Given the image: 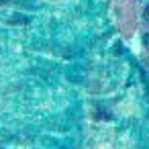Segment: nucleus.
I'll return each instance as SVG.
<instances>
[{
    "instance_id": "1",
    "label": "nucleus",
    "mask_w": 149,
    "mask_h": 149,
    "mask_svg": "<svg viewBox=\"0 0 149 149\" xmlns=\"http://www.w3.org/2000/svg\"><path fill=\"white\" fill-rule=\"evenodd\" d=\"M8 23H10V25H25V23H29V17H25V15H19V17H13V19H8Z\"/></svg>"
},
{
    "instance_id": "2",
    "label": "nucleus",
    "mask_w": 149,
    "mask_h": 149,
    "mask_svg": "<svg viewBox=\"0 0 149 149\" xmlns=\"http://www.w3.org/2000/svg\"><path fill=\"white\" fill-rule=\"evenodd\" d=\"M143 45H145V49H149V33L143 35Z\"/></svg>"
},
{
    "instance_id": "3",
    "label": "nucleus",
    "mask_w": 149,
    "mask_h": 149,
    "mask_svg": "<svg viewBox=\"0 0 149 149\" xmlns=\"http://www.w3.org/2000/svg\"><path fill=\"white\" fill-rule=\"evenodd\" d=\"M143 15H145V21L149 23V6H145V10H143Z\"/></svg>"
}]
</instances>
